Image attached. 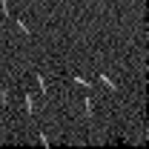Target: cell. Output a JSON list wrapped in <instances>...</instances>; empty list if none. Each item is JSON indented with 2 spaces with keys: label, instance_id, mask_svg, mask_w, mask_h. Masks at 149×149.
<instances>
[{
  "label": "cell",
  "instance_id": "3957f363",
  "mask_svg": "<svg viewBox=\"0 0 149 149\" xmlns=\"http://www.w3.org/2000/svg\"><path fill=\"white\" fill-rule=\"evenodd\" d=\"M35 80H37V89H40V95H43V97H49L52 92H49V83H46V77H43V74H37Z\"/></svg>",
  "mask_w": 149,
  "mask_h": 149
},
{
  "label": "cell",
  "instance_id": "7a4b0ae2",
  "mask_svg": "<svg viewBox=\"0 0 149 149\" xmlns=\"http://www.w3.org/2000/svg\"><path fill=\"white\" fill-rule=\"evenodd\" d=\"M97 80H100V83H103V89H109V92H115V95H120V86H118V83H115V80H112L109 74H97Z\"/></svg>",
  "mask_w": 149,
  "mask_h": 149
},
{
  "label": "cell",
  "instance_id": "ba28073f",
  "mask_svg": "<svg viewBox=\"0 0 149 149\" xmlns=\"http://www.w3.org/2000/svg\"><path fill=\"white\" fill-rule=\"evenodd\" d=\"M37 141H40L43 146H52V141H49V135H46V132H37Z\"/></svg>",
  "mask_w": 149,
  "mask_h": 149
},
{
  "label": "cell",
  "instance_id": "5b68a950",
  "mask_svg": "<svg viewBox=\"0 0 149 149\" xmlns=\"http://www.w3.org/2000/svg\"><path fill=\"white\" fill-rule=\"evenodd\" d=\"M15 26H17V32H20V35H26V37L32 35V29L26 26V20H23V17H15Z\"/></svg>",
  "mask_w": 149,
  "mask_h": 149
},
{
  "label": "cell",
  "instance_id": "52a82bcc",
  "mask_svg": "<svg viewBox=\"0 0 149 149\" xmlns=\"http://www.w3.org/2000/svg\"><path fill=\"white\" fill-rule=\"evenodd\" d=\"M0 15H3V17H12V12H9V0H0Z\"/></svg>",
  "mask_w": 149,
  "mask_h": 149
},
{
  "label": "cell",
  "instance_id": "6da1fadb",
  "mask_svg": "<svg viewBox=\"0 0 149 149\" xmlns=\"http://www.w3.org/2000/svg\"><path fill=\"white\" fill-rule=\"evenodd\" d=\"M23 109L29 118H35V95L32 92H23Z\"/></svg>",
  "mask_w": 149,
  "mask_h": 149
},
{
  "label": "cell",
  "instance_id": "8992f818",
  "mask_svg": "<svg viewBox=\"0 0 149 149\" xmlns=\"http://www.w3.org/2000/svg\"><path fill=\"white\" fill-rule=\"evenodd\" d=\"M72 83H77V86H83V89H92V80H86L83 74H72Z\"/></svg>",
  "mask_w": 149,
  "mask_h": 149
},
{
  "label": "cell",
  "instance_id": "277c9868",
  "mask_svg": "<svg viewBox=\"0 0 149 149\" xmlns=\"http://www.w3.org/2000/svg\"><path fill=\"white\" fill-rule=\"evenodd\" d=\"M83 112H86L89 120L95 118V100H92V97H83Z\"/></svg>",
  "mask_w": 149,
  "mask_h": 149
},
{
  "label": "cell",
  "instance_id": "9c48e42d",
  "mask_svg": "<svg viewBox=\"0 0 149 149\" xmlns=\"http://www.w3.org/2000/svg\"><path fill=\"white\" fill-rule=\"evenodd\" d=\"M0 106H9V89L3 86V92H0Z\"/></svg>",
  "mask_w": 149,
  "mask_h": 149
}]
</instances>
